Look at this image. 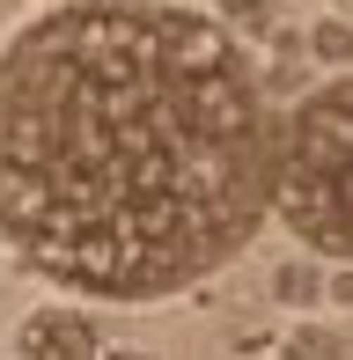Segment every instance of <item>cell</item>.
<instances>
[{"mask_svg":"<svg viewBox=\"0 0 353 360\" xmlns=\"http://www.w3.org/2000/svg\"><path fill=\"white\" fill-rule=\"evenodd\" d=\"M96 360H155V353H133V346H110V353H96Z\"/></svg>","mask_w":353,"mask_h":360,"instance_id":"cell-9","label":"cell"},{"mask_svg":"<svg viewBox=\"0 0 353 360\" xmlns=\"http://www.w3.org/2000/svg\"><path fill=\"white\" fill-rule=\"evenodd\" d=\"M280 125L229 22L67 0L0 52V243L37 280L148 309L250 250Z\"/></svg>","mask_w":353,"mask_h":360,"instance_id":"cell-1","label":"cell"},{"mask_svg":"<svg viewBox=\"0 0 353 360\" xmlns=\"http://www.w3.org/2000/svg\"><path fill=\"white\" fill-rule=\"evenodd\" d=\"M280 353H287V360H346V338L331 331V323H295Z\"/></svg>","mask_w":353,"mask_h":360,"instance_id":"cell-5","label":"cell"},{"mask_svg":"<svg viewBox=\"0 0 353 360\" xmlns=\"http://www.w3.org/2000/svg\"><path fill=\"white\" fill-rule=\"evenodd\" d=\"M15 360H96L103 346H96V323L89 309H67V302H44L30 309L23 323H15Z\"/></svg>","mask_w":353,"mask_h":360,"instance_id":"cell-3","label":"cell"},{"mask_svg":"<svg viewBox=\"0 0 353 360\" xmlns=\"http://www.w3.org/2000/svg\"><path fill=\"white\" fill-rule=\"evenodd\" d=\"M229 30H272V0H221Z\"/></svg>","mask_w":353,"mask_h":360,"instance_id":"cell-7","label":"cell"},{"mask_svg":"<svg viewBox=\"0 0 353 360\" xmlns=\"http://www.w3.org/2000/svg\"><path fill=\"white\" fill-rule=\"evenodd\" d=\"M309 52H316V59H353V22H339V15H324V22L309 30Z\"/></svg>","mask_w":353,"mask_h":360,"instance_id":"cell-6","label":"cell"},{"mask_svg":"<svg viewBox=\"0 0 353 360\" xmlns=\"http://www.w3.org/2000/svg\"><path fill=\"white\" fill-rule=\"evenodd\" d=\"M272 294H280L287 309H309V302H324V272H316L309 257H287V265L272 272Z\"/></svg>","mask_w":353,"mask_h":360,"instance_id":"cell-4","label":"cell"},{"mask_svg":"<svg viewBox=\"0 0 353 360\" xmlns=\"http://www.w3.org/2000/svg\"><path fill=\"white\" fill-rule=\"evenodd\" d=\"M272 206L316 257L353 265V74L295 103L272 169Z\"/></svg>","mask_w":353,"mask_h":360,"instance_id":"cell-2","label":"cell"},{"mask_svg":"<svg viewBox=\"0 0 353 360\" xmlns=\"http://www.w3.org/2000/svg\"><path fill=\"white\" fill-rule=\"evenodd\" d=\"M324 302H353V265H339V272L324 280Z\"/></svg>","mask_w":353,"mask_h":360,"instance_id":"cell-8","label":"cell"}]
</instances>
